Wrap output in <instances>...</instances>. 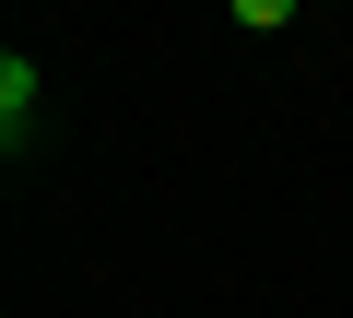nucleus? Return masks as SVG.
Here are the masks:
<instances>
[{
	"mask_svg": "<svg viewBox=\"0 0 353 318\" xmlns=\"http://www.w3.org/2000/svg\"><path fill=\"white\" fill-rule=\"evenodd\" d=\"M0 141H12V153L36 141V59H24V48L0 59Z\"/></svg>",
	"mask_w": 353,
	"mask_h": 318,
	"instance_id": "obj_1",
	"label": "nucleus"
}]
</instances>
